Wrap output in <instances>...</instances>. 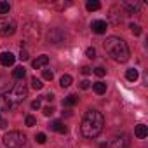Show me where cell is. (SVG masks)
Here are the masks:
<instances>
[{"instance_id":"cell-1","label":"cell","mask_w":148,"mask_h":148,"mask_svg":"<svg viewBox=\"0 0 148 148\" xmlns=\"http://www.w3.org/2000/svg\"><path fill=\"white\" fill-rule=\"evenodd\" d=\"M103 125H105V119H103L101 112H98V110H87V113L82 119V125H80L82 136L87 138V139H94L103 131Z\"/></svg>"},{"instance_id":"cell-2","label":"cell","mask_w":148,"mask_h":148,"mask_svg":"<svg viewBox=\"0 0 148 148\" xmlns=\"http://www.w3.org/2000/svg\"><path fill=\"white\" fill-rule=\"evenodd\" d=\"M103 47H105L106 54H108L113 61H117V63H125V61L129 59V56H131L127 44H125L122 38H119V37H108V38L105 40Z\"/></svg>"},{"instance_id":"cell-3","label":"cell","mask_w":148,"mask_h":148,"mask_svg":"<svg viewBox=\"0 0 148 148\" xmlns=\"http://www.w3.org/2000/svg\"><path fill=\"white\" fill-rule=\"evenodd\" d=\"M4 145L7 146V148H21V146H25V143H26V136L23 134V132H19V131H9L5 136H4Z\"/></svg>"},{"instance_id":"cell-4","label":"cell","mask_w":148,"mask_h":148,"mask_svg":"<svg viewBox=\"0 0 148 148\" xmlns=\"http://www.w3.org/2000/svg\"><path fill=\"white\" fill-rule=\"evenodd\" d=\"M26 96H28V87H26V84H23V82L16 84V86L12 87V91H11V92H7V98L11 99L12 106H14V105H18V103H21Z\"/></svg>"},{"instance_id":"cell-5","label":"cell","mask_w":148,"mask_h":148,"mask_svg":"<svg viewBox=\"0 0 148 148\" xmlns=\"http://www.w3.org/2000/svg\"><path fill=\"white\" fill-rule=\"evenodd\" d=\"M14 32H16V23L12 18H7V16L0 18V35L11 37V35H14Z\"/></svg>"},{"instance_id":"cell-6","label":"cell","mask_w":148,"mask_h":148,"mask_svg":"<svg viewBox=\"0 0 148 148\" xmlns=\"http://www.w3.org/2000/svg\"><path fill=\"white\" fill-rule=\"evenodd\" d=\"M47 44H52V45H58L64 40V32L61 28H51L47 32Z\"/></svg>"},{"instance_id":"cell-7","label":"cell","mask_w":148,"mask_h":148,"mask_svg":"<svg viewBox=\"0 0 148 148\" xmlns=\"http://www.w3.org/2000/svg\"><path fill=\"white\" fill-rule=\"evenodd\" d=\"M129 146H131V139L124 132L119 134V136H115L113 141H112V145H110V148H129Z\"/></svg>"},{"instance_id":"cell-8","label":"cell","mask_w":148,"mask_h":148,"mask_svg":"<svg viewBox=\"0 0 148 148\" xmlns=\"http://www.w3.org/2000/svg\"><path fill=\"white\" fill-rule=\"evenodd\" d=\"M23 32H25V35H26L28 38H32V40H37V38L40 37V30H38V25H37V23H26L25 28H23Z\"/></svg>"},{"instance_id":"cell-9","label":"cell","mask_w":148,"mask_h":148,"mask_svg":"<svg viewBox=\"0 0 148 148\" xmlns=\"http://www.w3.org/2000/svg\"><path fill=\"white\" fill-rule=\"evenodd\" d=\"M106 28H108V23L103 21V19H96V21L91 23V30H92L94 33H98V35L106 33Z\"/></svg>"},{"instance_id":"cell-10","label":"cell","mask_w":148,"mask_h":148,"mask_svg":"<svg viewBox=\"0 0 148 148\" xmlns=\"http://www.w3.org/2000/svg\"><path fill=\"white\" fill-rule=\"evenodd\" d=\"M16 61V56L12 52H2L0 54V64L2 66H12Z\"/></svg>"},{"instance_id":"cell-11","label":"cell","mask_w":148,"mask_h":148,"mask_svg":"<svg viewBox=\"0 0 148 148\" xmlns=\"http://www.w3.org/2000/svg\"><path fill=\"white\" fill-rule=\"evenodd\" d=\"M51 131H54V132H59V134H66L68 132V127L61 122V120H54V122H51Z\"/></svg>"},{"instance_id":"cell-12","label":"cell","mask_w":148,"mask_h":148,"mask_svg":"<svg viewBox=\"0 0 148 148\" xmlns=\"http://www.w3.org/2000/svg\"><path fill=\"white\" fill-rule=\"evenodd\" d=\"M47 63H49V56H45V54H42V56H38L37 59H33V68L35 70H40V68H44V66H47Z\"/></svg>"},{"instance_id":"cell-13","label":"cell","mask_w":148,"mask_h":148,"mask_svg":"<svg viewBox=\"0 0 148 148\" xmlns=\"http://www.w3.org/2000/svg\"><path fill=\"white\" fill-rule=\"evenodd\" d=\"M11 108H12V103L7 98V94H0V112H9Z\"/></svg>"},{"instance_id":"cell-14","label":"cell","mask_w":148,"mask_h":148,"mask_svg":"<svg viewBox=\"0 0 148 148\" xmlns=\"http://www.w3.org/2000/svg\"><path fill=\"white\" fill-rule=\"evenodd\" d=\"M134 136H136L138 139L146 138V136H148V127H146L145 124H138V125H136V129H134Z\"/></svg>"},{"instance_id":"cell-15","label":"cell","mask_w":148,"mask_h":148,"mask_svg":"<svg viewBox=\"0 0 148 148\" xmlns=\"http://www.w3.org/2000/svg\"><path fill=\"white\" fill-rule=\"evenodd\" d=\"M120 5L127 11V14H134V12L139 11V4L138 2H122Z\"/></svg>"},{"instance_id":"cell-16","label":"cell","mask_w":148,"mask_h":148,"mask_svg":"<svg viewBox=\"0 0 148 148\" xmlns=\"http://www.w3.org/2000/svg\"><path fill=\"white\" fill-rule=\"evenodd\" d=\"M77 103H79V98L75 94H70V96H66L63 99V106H75Z\"/></svg>"},{"instance_id":"cell-17","label":"cell","mask_w":148,"mask_h":148,"mask_svg":"<svg viewBox=\"0 0 148 148\" xmlns=\"http://www.w3.org/2000/svg\"><path fill=\"white\" fill-rule=\"evenodd\" d=\"M25 75H26V70H25L23 66L14 68V71H12V77H14V79H18V80H23V79H25Z\"/></svg>"},{"instance_id":"cell-18","label":"cell","mask_w":148,"mask_h":148,"mask_svg":"<svg viewBox=\"0 0 148 148\" xmlns=\"http://www.w3.org/2000/svg\"><path fill=\"white\" fill-rule=\"evenodd\" d=\"M125 77H127V80L136 82V80H138V77H139V73H138V70H136V68H129V70L125 71Z\"/></svg>"},{"instance_id":"cell-19","label":"cell","mask_w":148,"mask_h":148,"mask_svg":"<svg viewBox=\"0 0 148 148\" xmlns=\"http://www.w3.org/2000/svg\"><path fill=\"white\" fill-rule=\"evenodd\" d=\"M92 89H94L96 94H105L106 92V84L105 82H94L92 84Z\"/></svg>"},{"instance_id":"cell-20","label":"cell","mask_w":148,"mask_h":148,"mask_svg":"<svg viewBox=\"0 0 148 148\" xmlns=\"http://www.w3.org/2000/svg\"><path fill=\"white\" fill-rule=\"evenodd\" d=\"M86 7H87V11H98V9H101V4L98 2V0H89V2L86 4Z\"/></svg>"},{"instance_id":"cell-21","label":"cell","mask_w":148,"mask_h":148,"mask_svg":"<svg viewBox=\"0 0 148 148\" xmlns=\"http://www.w3.org/2000/svg\"><path fill=\"white\" fill-rule=\"evenodd\" d=\"M71 82H73L71 75H63V77H61V80H59V86H61V87H70V86H71Z\"/></svg>"},{"instance_id":"cell-22","label":"cell","mask_w":148,"mask_h":148,"mask_svg":"<svg viewBox=\"0 0 148 148\" xmlns=\"http://www.w3.org/2000/svg\"><path fill=\"white\" fill-rule=\"evenodd\" d=\"M32 87H33L35 91H40V89L44 87V84H42V80H40V79H37V77H32Z\"/></svg>"},{"instance_id":"cell-23","label":"cell","mask_w":148,"mask_h":148,"mask_svg":"<svg viewBox=\"0 0 148 148\" xmlns=\"http://www.w3.org/2000/svg\"><path fill=\"white\" fill-rule=\"evenodd\" d=\"M9 11H11L9 2H0V14H9Z\"/></svg>"},{"instance_id":"cell-24","label":"cell","mask_w":148,"mask_h":148,"mask_svg":"<svg viewBox=\"0 0 148 148\" xmlns=\"http://www.w3.org/2000/svg\"><path fill=\"white\" fill-rule=\"evenodd\" d=\"M94 75H98V77H105V75H106V70H105L103 66H98V68H94Z\"/></svg>"},{"instance_id":"cell-25","label":"cell","mask_w":148,"mask_h":148,"mask_svg":"<svg viewBox=\"0 0 148 148\" xmlns=\"http://www.w3.org/2000/svg\"><path fill=\"white\" fill-rule=\"evenodd\" d=\"M131 32H132V35H136V37H138V35H141V26L132 23V25H131Z\"/></svg>"},{"instance_id":"cell-26","label":"cell","mask_w":148,"mask_h":148,"mask_svg":"<svg viewBox=\"0 0 148 148\" xmlns=\"http://www.w3.org/2000/svg\"><path fill=\"white\" fill-rule=\"evenodd\" d=\"M45 139H47V138H45V134H44V132H38V134L35 136V141H37L38 145H44V143H45Z\"/></svg>"},{"instance_id":"cell-27","label":"cell","mask_w":148,"mask_h":148,"mask_svg":"<svg viewBox=\"0 0 148 148\" xmlns=\"http://www.w3.org/2000/svg\"><path fill=\"white\" fill-rule=\"evenodd\" d=\"M25 124H26L28 127H33V125L37 124V120H35V117H32V115H28V117H26V120H25Z\"/></svg>"},{"instance_id":"cell-28","label":"cell","mask_w":148,"mask_h":148,"mask_svg":"<svg viewBox=\"0 0 148 148\" xmlns=\"http://www.w3.org/2000/svg\"><path fill=\"white\" fill-rule=\"evenodd\" d=\"M42 75H44V79H45V80H52L54 73H52L51 70H44V73H42Z\"/></svg>"},{"instance_id":"cell-29","label":"cell","mask_w":148,"mask_h":148,"mask_svg":"<svg viewBox=\"0 0 148 148\" xmlns=\"http://www.w3.org/2000/svg\"><path fill=\"white\" fill-rule=\"evenodd\" d=\"M86 54H87V58L94 59V58H96V49H94V47H89V49L86 51Z\"/></svg>"},{"instance_id":"cell-30","label":"cell","mask_w":148,"mask_h":148,"mask_svg":"<svg viewBox=\"0 0 148 148\" xmlns=\"http://www.w3.org/2000/svg\"><path fill=\"white\" fill-rule=\"evenodd\" d=\"M54 112H56V110H54L52 106H45V108H44V115H45V117H51Z\"/></svg>"},{"instance_id":"cell-31","label":"cell","mask_w":148,"mask_h":148,"mask_svg":"<svg viewBox=\"0 0 148 148\" xmlns=\"http://www.w3.org/2000/svg\"><path fill=\"white\" fill-rule=\"evenodd\" d=\"M28 58H30V56H28V52H26L25 49H21V52H19V59H21V61H26Z\"/></svg>"},{"instance_id":"cell-32","label":"cell","mask_w":148,"mask_h":148,"mask_svg":"<svg viewBox=\"0 0 148 148\" xmlns=\"http://www.w3.org/2000/svg\"><path fill=\"white\" fill-rule=\"evenodd\" d=\"M80 71H82V75H91V73H92V70H91L89 66H82Z\"/></svg>"},{"instance_id":"cell-33","label":"cell","mask_w":148,"mask_h":148,"mask_svg":"<svg viewBox=\"0 0 148 148\" xmlns=\"http://www.w3.org/2000/svg\"><path fill=\"white\" fill-rule=\"evenodd\" d=\"M89 87H91V82H89V80H82V82H80V89L86 91V89H89Z\"/></svg>"},{"instance_id":"cell-34","label":"cell","mask_w":148,"mask_h":148,"mask_svg":"<svg viewBox=\"0 0 148 148\" xmlns=\"http://www.w3.org/2000/svg\"><path fill=\"white\" fill-rule=\"evenodd\" d=\"M32 108H33V110H38V108H40V99L32 101Z\"/></svg>"},{"instance_id":"cell-35","label":"cell","mask_w":148,"mask_h":148,"mask_svg":"<svg viewBox=\"0 0 148 148\" xmlns=\"http://www.w3.org/2000/svg\"><path fill=\"white\" fill-rule=\"evenodd\" d=\"M44 98H45L47 101H52V99H54V94H52V92H49V94H47V96H44Z\"/></svg>"},{"instance_id":"cell-36","label":"cell","mask_w":148,"mask_h":148,"mask_svg":"<svg viewBox=\"0 0 148 148\" xmlns=\"http://www.w3.org/2000/svg\"><path fill=\"white\" fill-rule=\"evenodd\" d=\"M7 127V120H0V129H5Z\"/></svg>"},{"instance_id":"cell-37","label":"cell","mask_w":148,"mask_h":148,"mask_svg":"<svg viewBox=\"0 0 148 148\" xmlns=\"http://www.w3.org/2000/svg\"><path fill=\"white\" fill-rule=\"evenodd\" d=\"M99 148H108V145H106V143H101V145H99Z\"/></svg>"}]
</instances>
